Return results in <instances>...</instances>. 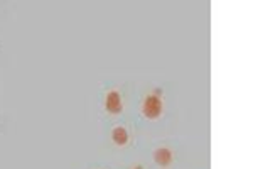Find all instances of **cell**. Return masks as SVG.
Wrapping results in <instances>:
<instances>
[{"label": "cell", "mask_w": 253, "mask_h": 169, "mask_svg": "<svg viewBox=\"0 0 253 169\" xmlns=\"http://www.w3.org/2000/svg\"><path fill=\"white\" fill-rule=\"evenodd\" d=\"M162 109H164V102H162L161 97V90L147 95L145 100L142 102V115L149 120H155V118L161 117Z\"/></svg>", "instance_id": "1"}, {"label": "cell", "mask_w": 253, "mask_h": 169, "mask_svg": "<svg viewBox=\"0 0 253 169\" xmlns=\"http://www.w3.org/2000/svg\"><path fill=\"white\" fill-rule=\"evenodd\" d=\"M105 110L112 115H118L123 110V102H122V95L116 90H112L107 93L105 97Z\"/></svg>", "instance_id": "2"}, {"label": "cell", "mask_w": 253, "mask_h": 169, "mask_svg": "<svg viewBox=\"0 0 253 169\" xmlns=\"http://www.w3.org/2000/svg\"><path fill=\"white\" fill-rule=\"evenodd\" d=\"M154 161H155V164H157V166L167 168V166H170V164H172L174 152L170 151L169 147H159V149H155V151H154Z\"/></svg>", "instance_id": "3"}, {"label": "cell", "mask_w": 253, "mask_h": 169, "mask_svg": "<svg viewBox=\"0 0 253 169\" xmlns=\"http://www.w3.org/2000/svg\"><path fill=\"white\" fill-rule=\"evenodd\" d=\"M112 141H113L115 145H120V147H122V145H127L128 132H127L125 127H122V125L115 127V129L112 130Z\"/></svg>", "instance_id": "4"}, {"label": "cell", "mask_w": 253, "mask_h": 169, "mask_svg": "<svg viewBox=\"0 0 253 169\" xmlns=\"http://www.w3.org/2000/svg\"><path fill=\"white\" fill-rule=\"evenodd\" d=\"M134 169H145V168H143V166H142V164H139V166H135Z\"/></svg>", "instance_id": "5"}]
</instances>
